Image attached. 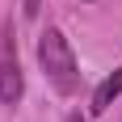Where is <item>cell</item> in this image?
Segmentation results:
<instances>
[{
    "instance_id": "7a4b0ae2",
    "label": "cell",
    "mask_w": 122,
    "mask_h": 122,
    "mask_svg": "<svg viewBox=\"0 0 122 122\" xmlns=\"http://www.w3.org/2000/svg\"><path fill=\"white\" fill-rule=\"evenodd\" d=\"M25 72L17 63V51H0V105H21Z\"/></svg>"
},
{
    "instance_id": "6da1fadb",
    "label": "cell",
    "mask_w": 122,
    "mask_h": 122,
    "mask_svg": "<svg viewBox=\"0 0 122 122\" xmlns=\"http://www.w3.org/2000/svg\"><path fill=\"white\" fill-rule=\"evenodd\" d=\"M38 67L46 76V84L59 93V97H72L80 93V63L72 55V42L63 38L59 25H46L42 38H38Z\"/></svg>"
},
{
    "instance_id": "3957f363",
    "label": "cell",
    "mask_w": 122,
    "mask_h": 122,
    "mask_svg": "<svg viewBox=\"0 0 122 122\" xmlns=\"http://www.w3.org/2000/svg\"><path fill=\"white\" fill-rule=\"evenodd\" d=\"M118 97H122V67H114V72L105 76V80H101L97 88H93V105H88V110H93V114L101 118V114L110 110V105H114Z\"/></svg>"
},
{
    "instance_id": "5b68a950",
    "label": "cell",
    "mask_w": 122,
    "mask_h": 122,
    "mask_svg": "<svg viewBox=\"0 0 122 122\" xmlns=\"http://www.w3.org/2000/svg\"><path fill=\"white\" fill-rule=\"evenodd\" d=\"M63 122H88V118H84V114H80V110H72V114H67V118H63Z\"/></svg>"
},
{
    "instance_id": "277c9868",
    "label": "cell",
    "mask_w": 122,
    "mask_h": 122,
    "mask_svg": "<svg viewBox=\"0 0 122 122\" xmlns=\"http://www.w3.org/2000/svg\"><path fill=\"white\" fill-rule=\"evenodd\" d=\"M21 9H25V17H38L42 13V0H21Z\"/></svg>"
}]
</instances>
